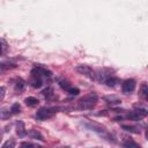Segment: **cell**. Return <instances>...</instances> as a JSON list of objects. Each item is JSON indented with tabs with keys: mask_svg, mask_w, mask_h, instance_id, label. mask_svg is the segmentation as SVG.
Listing matches in <instances>:
<instances>
[{
	"mask_svg": "<svg viewBox=\"0 0 148 148\" xmlns=\"http://www.w3.org/2000/svg\"><path fill=\"white\" fill-rule=\"evenodd\" d=\"M24 102H25V104H27L28 106H31V108L37 106V105H38V103H39V101H38L36 97H32V96L27 97V98L24 99Z\"/></svg>",
	"mask_w": 148,
	"mask_h": 148,
	"instance_id": "9",
	"label": "cell"
},
{
	"mask_svg": "<svg viewBox=\"0 0 148 148\" xmlns=\"http://www.w3.org/2000/svg\"><path fill=\"white\" fill-rule=\"evenodd\" d=\"M147 114H148V112H147L146 109H138V110H134V111L128 112L126 114V118L130 119V120H133V121H138V120L143 119Z\"/></svg>",
	"mask_w": 148,
	"mask_h": 148,
	"instance_id": "3",
	"label": "cell"
},
{
	"mask_svg": "<svg viewBox=\"0 0 148 148\" xmlns=\"http://www.w3.org/2000/svg\"><path fill=\"white\" fill-rule=\"evenodd\" d=\"M24 88H25V81L18 77V79L16 80V83H15V87H14L15 92H16V94H22L23 90H24Z\"/></svg>",
	"mask_w": 148,
	"mask_h": 148,
	"instance_id": "7",
	"label": "cell"
},
{
	"mask_svg": "<svg viewBox=\"0 0 148 148\" xmlns=\"http://www.w3.org/2000/svg\"><path fill=\"white\" fill-rule=\"evenodd\" d=\"M29 135H30L32 139H36V140H44L43 135H42L37 130H31V131L29 132Z\"/></svg>",
	"mask_w": 148,
	"mask_h": 148,
	"instance_id": "10",
	"label": "cell"
},
{
	"mask_svg": "<svg viewBox=\"0 0 148 148\" xmlns=\"http://www.w3.org/2000/svg\"><path fill=\"white\" fill-rule=\"evenodd\" d=\"M117 82H118L117 77H114L113 75H111V76H109V77L105 80V82H104V83H105L106 86H109V87H114Z\"/></svg>",
	"mask_w": 148,
	"mask_h": 148,
	"instance_id": "11",
	"label": "cell"
},
{
	"mask_svg": "<svg viewBox=\"0 0 148 148\" xmlns=\"http://www.w3.org/2000/svg\"><path fill=\"white\" fill-rule=\"evenodd\" d=\"M124 148H141V146L138 145L136 142L132 141V140H128L124 143Z\"/></svg>",
	"mask_w": 148,
	"mask_h": 148,
	"instance_id": "16",
	"label": "cell"
},
{
	"mask_svg": "<svg viewBox=\"0 0 148 148\" xmlns=\"http://www.w3.org/2000/svg\"><path fill=\"white\" fill-rule=\"evenodd\" d=\"M58 82H59V86H60L62 89H65L66 91H68V89L71 88V83H69L67 80H65V79H59Z\"/></svg>",
	"mask_w": 148,
	"mask_h": 148,
	"instance_id": "12",
	"label": "cell"
},
{
	"mask_svg": "<svg viewBox=\"0 0 148 148\" xmlns=\"http://www.w3.org/2000/svg\"><path fill=\"white\" fill-rule=\"evenodd\" d=\"M147 92H148V89H147V84H146V83H142V84H141V91H140L141 96L146 98V97H147Z\"/></svg>",
	"mask_w": 148,
	"mask_h": 148,
	"instance_id": "19",
	"label": "cell"
},
{
	"mask_svg": "<svg viewBox=\"0 0 148 148\" xmlns=\"http://www.w3.org/2000/svg\"><path fill=\"white\" fill-rule=\"evenodd\" d=\"M61 148H69V147H67V146H66V147H61Z\"/></svg>",
	"mask_w": 148,
	"mask_h": 148,
	"instance_id": "25",
	"label": "cell"
},
{
	"mask_svg": "<svg viewBox=\"0 0 148 148\" xmlns=\"http://www.w3.org/2000/svg\"><path fill=\"white\" fill-rule=\"evenodd\" d=\"M16 134L18 136H24L27 134V131H25V126L23 124V121H17L16 123Z\"/></svg>",
	"mask_w": 148,
	"mask_h": 148,
	"instance_id": "8",
	"label": "cell"
},
{
	"mask_svg": "<svg viewBox=\"0 0 148 148\" xmlns=\"http://www.w3.org/2000/svg\"><path fill=\"white\" fill-rule=\"evenodd\" d=\"M98 101V96L96 92H89L84 95L80 101H79V108L81 110H91Z\"/></svg>",
	"mask_w": 148,
	"mask_h": 148,
	"instance_id": "1",
	"label": "cell"
},
{
	"mask_svg": "<svg viewBox=\"0 0 148 148\" xmlns=\"http://www.w3.org/2000/svg\"><path fill=\"white\" fill-rule=\"evenodd\" d=\"M123 128H124L125 131H127V132H131V133H135V134L140 133V130H139L138 127H134V126H130V125H123Z\"/></svg>",
	"mask_w": 148,
	"mask_h": 148,
	"instance_id": "15",
	"label": "cell"
},
{
	"mask_svg": "<svg viewBox=\"0 0 148 148\" xmlns=\"http://www.w3.org/2000/svg\"><path fill=\"white\" fill-rule=\"evenodd\" d=\"M20 148H34V145L30 142H22L20 145Z\"/></svg>",
	"mask_w": 148,
	"mask_h": 148,
	"instance_id": "23",
	"label": "cell"
},
{
	"mask_svg": "<svg viewBox=\"0 0 148 148\" xmlns=\"http://www.w3.org/2000/svg\"><path fill=\"white\" fill-rule=\"evenodd\" d=\"M68 94L72 95V96H76V95L80 94V90H79V88H73V87H71V88L68 89Z\"/></svg>",
	"mask_w": 148,
	"mask_h": 148,
	"instance_id": "21",
	"label": "cell"
},
{
	"mask_svg": "<svg viewBox=\"0 0 148 148\" xmlns=\"http://www.w3.org/2000/svg\"><path fill=\"white\" fill-rule=\"evenodd\" d=\"M9 114H12V113H10V111H7L6 109L0 110V118L6 119V118H8V117H9Z\"/></svg>",
	"mask_w": 148,
	"mask_h": 148,
	"instance_id": "20",
	"label": "cell"
},
{
	"mask_svg": "<svg viewBox=\"0 0 148 148\" xmlns=\"http://www.w3.org/2000/svg\"><path fill=\"white\" fill-rule=\"evenodd\" d=\"M10 113L12 114H17V113H20V111H21V105L18 104V103H14L12 106H10Z\"/></svg>",
	"mask_w": 148,
	"mask_h": 148,
	"instance_id": "14",
	"label": "cell"
},
{
	"mask_svg": "<svg viewBox=\"0 0 148 148\" xmlns=\"http://www.w3.org/2000/svg\"><path fill=\"white\" fill-rule=\"evenodd\" d=\"M5 95H6V89H5V87H0V103H1L2 99L5 98Z\"/></svg>",
	"mask_w": 148,
	"mask_h": 148,
	"instance_id": "22",
	"label": "cell"
},
{
	"mask_svg": "<svg viewBox=\"0 0 148 148\" xmlns=\"http://www.w3.org/2000/svg\"><path fill=\"white\" fill-rule=\"evenodd\" d=\"M1 139H2V134L0 133V141H1Z\"/></svg>",
	"mask_w": 148,
	"mask_h": 148,
	"instance_id": "24",
	"label": "cell"
},
{
	"mask_svg": "<svg viewBox=\"0 0 148 148\" xmlns=\"http://www.w3.org/2000/svg\"><path fill=\"white\" fill-rule=\"evenodd\" d=\"M0 53H1V45H0Z\"/></svg>",
	"mask_w": 148,
	"mask_h": 148,
	"instance_id": "26",
	"label": "cell"
},
{
	"mask_svg": "<svg viewBox=\"0 0 148 148\" xmlns=\"http://www.w3.org/2000/svg\"><path fill=\"white\" fill-rule=\"evenodd\" d=\"M135 86H136L135 80H133V79H127V80H125V81L123 82L121 89H123V91H124L125 94H130V92H132V91L135 89Z\"/></svg>",
	"mask_w": 148,
	"mask_h": 148,
	"instance_id": "6",
	"label": "cell"
},
{
	"mask_svg": "<svg viewBox=\"0 0 148 148\" xmlns=\"http://www.w3.org/2000/svg\"><path fill=\"white\" fill-rule=\"evenodd\" d=\"M14 67H15V65H10V64L1 62V64H0V72L7 71V69H10V68H14Z\"/></svg>",
	"mask_w": 148,
	"mask_h": 148,
	"instance_id": "18",
	"label": "cell"
},
{
	"mask_svg": "<svg viewBox=\"0 0 148 148\" xmlns=\"http://www.w3.org/2000/svg\"><path fill=\"white\" fill-rule=\"evenodd\" d=\"M42 95L45 96L46 98H50L51 96H53V89H52V87H46V88L42 91Z\"/></svg>",
	"mask_w": 148,
	"mask_h": 148,
	"instance_id": "17",
	"label": "cell"
},
{
	"mask_svg": "<svg viewBox=\"0 0 148 148\" xmlns=\"http://www.w3.org/2000/svg\"><path fill=\"white\" fill-rule=\"evenodd\" d=\"M58 110H60V108H40L36 112V118L39 120L50 119L56 114V112H58Z\"/></svg>",
	"mask_w": 148,
	"mask_h": 148,
	"instance_id": "2",
	"label": "cell"
},
{
	"mask_svg": "<svg viewBox=\"0 0 148 148\" xmlns=\"http://www.w3.org/2000/svg\"><path fill=\"white\" fill-rule=\"evenodd\" d=\"M15 145H16L15 140H14L13 138H10V139H8V140L1 146V148H15Z\"/></svg>",
	"mask_w": 148,
	"mask_h": 148,
	"instance_id": "13",
	"label": "cell"
},
{
	"mask_svg": "<svg viewBox=\"0 0 148 148\" xmlns=\"http://www.w3.org/2000/svg\"><path fill=\"white\" fill-rule=\"evenodd\" d=\"M75 69H76V72H79L80 74L87 76L88 79L95 80L96 73H95V71H94L91 67H89V66H87V65H79V66L75 67Z\"/></svg>",
	"mask_w": 148,
	"mask_h": 148,
	"instance_id": "4",
	"label": "cell"
},
{
	"mask_svg": "<svg viewBox=\"0 0 148 148\" xmlns=\"http://www.w3.org/2000/svg\"><path fill=\"white\" fill-rule=\"evenodd\" d=\"M29 83L31 84V87H34V88H40L42 86H43V77L42 76H39L36 72H34V71H31V77H30V81H29Z\"/></svg>",
	"mask_w": 148,
	"mask_h": 148,
	"instance_id": "5",
	"label": "cell"
}]
</instances>
